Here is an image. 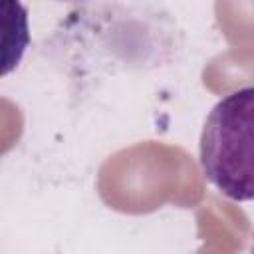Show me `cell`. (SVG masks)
Returning a JSON list of instances; mask_svg holds the SVG:
<instances>
[{"instance_id":"1","label":"cell","mask_w":254,"mask_h":254,"mask_svg":"<svg viewBox=\"0 0 254 254\" xmlns=\"http://www.w3.org/2000/svg\"><path fill=\"white\" fill-rule=\"evenodd\" d=\"M254 89L250 85L222 97L200 133V169L230 200L254 196Z\"/></svg>"},{"instance_id":"2","label":"cell","mask_w":254,"mask_h":254,"mask_svg":"<svg viewBox=\"0 0 254 254\" xmlns=\"http://www.w3.org/2000/svg\"><path fill=\"white\" fill-rule=\"evenodd\" d=\"M28 46V8L22 2L0 0V77L18 67Z\"/></svg>"}]
</instances>
